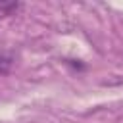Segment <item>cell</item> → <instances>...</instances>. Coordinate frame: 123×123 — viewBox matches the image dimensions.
<instances>
[{
	"label": "cell",
	"mask_w": 123,
	"mask_h": 123,
	"mask_svg": "<svg viewBox=\"0 0 123 123\" xmlns=\"http://www.w3.org/2000/svg\"><path fill=\"white\" fill-rule=\"evenodd\" d=\"M21 8V2L15 0H0V17H8L12 13H15Z\"/></svg>",
	"instance_id": "obj_1"
},
{
	"label": "cell",
	"mask_w": 123,
	"mask_h": 123,
	"mask_svg": "<svg viewBox=\"0 0 123 123\" xmlns=\"http://www.w3.org/2000/svg\"><path fill=\"white\" fill-rule=\"evenodd\" d=\"M13 65V58L10 54H0V75H6Z\"/></svg>",
	"instance_id": "obj_2"
}]
</instances>
